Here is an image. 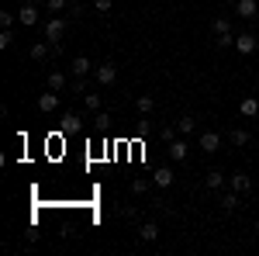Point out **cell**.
<instances>
[{
    "label": "cell",
    "mask_w": 259,
    "mask_h": 256,
    "mask_svg": "<svg viewBox=\"0 0 259 256\" xmlns=\"http://www.w3.org/2000/svg\"><path fill=\"white\" fill-rule=\"evenodd\" d=\"M177 135H180V128H159V138L166 142V145H169V142H173Z\"/></svg>",
    "instance_id": "obj_26"
},
{
    "label": "cell",
    "mask_w": 259,
    "mask_h": 256,
    "mask_svg": "<svg viewBox=\"0 0 259 256\" xmlns=\"http://www.w3.org/2000/svg\"><path fill=\"white\" fill-rule=\"evenodd\" d=\"M173 170H169V166H159V170H156V173H152V184H156V187H169V184H173Z\"/></svg>",
    "instance_id": "obj_13"
},
{
    "label": "cell",
    "mask_w": 259,
    "mask_h": 256,
    "mask_svg": "<svg viewBox=\"0 0 259 256\" xmlns=\"http://www.w3.org/2000/svg\"><path fill=\"white\" fill-rule=\"evenodd\" d=\"M228 187H232V191H239V194H245V191H252V180L239 170V173H232V177H228Z\"/></svg>",
    "instance_id": "obj_8"
},
{
    "label": "cell",
    "mask_w": 259,
    "mask_h": 256,
    "mask_svg": "<svg viewBox=\"0 0 259 256\" xmlns=\"http://www.w3.org/2000/svg\"><path fill=\"white\" fill-rule=\"evenodd\" d=\"M132 191H135V194H145V191H149V180H132Z\"/></svg>",
    "instance_id": "obj_27"
},
{
    "label": "cell",
    "mask_w": 259,
    "mask_h": 256,
    "mask_svg": "<svg viewBox=\"0 0 259 256\" xmlns=\"http://www.w3.org/2000/svg\"><path fill=\"white\" fill-rule=\"evenodd\" d=\"M135 107H139V115H152V111H156V100H152V97H139V100H135Z\"/></svg>",
    "instance_id": "obj_22"
},
{
    "label": "cell",
    "mask_w": 259,
    "mask_h": 256,
    "mask_svg": "<svg viewBox=\"0 0 259 256\" xmlns=\"http://www.w3.org/2000/svg\"><path fill=\"white\" fill-rule=\"evenodd\" d=\"M62 35H66V21H62V18H49V21H45V42L59 45Z\"/></svg>",
    "instance_id": "obj_2"
},
{
    "label": "cell",
    "mask_w": 259,
    "mask_h": 256,
    "mask_svg": "<svg viewBox=\"0 0 259 256\" xmlns=\"http://www.w3.org/2000/svg\"><path fill=\"white\" fill-rule=\"evenodd\" d=\"M204 184H207V191H221V187H225V173H221V170H211V173L204 177Z\"/></svg>",
    "instance_id": "obj_17"
},
{
    "label": "cell",
    "mask_w": 259,
    "mask_h": 256,
    "mask_svg": "<svg viewBox=\"0 0 259 256\" xmlns=\"http://www.w3.org/2000/svg\"><path fill=\"white\" fill-rule=\"evenodd\" d=\"M239 111H242V118H259V100L256 97H242Z\"/></svg>",
    "instance_id": "obj_12"
},
{
    "label": "cell",
    "mask_w": 259,
    "mask_h": 256,
    "mask_svg": "<svg viewBox=\"0 0 259 256\" xmlns=\"http://www.w3.org/2000/svg\"><path fill=\"white\" fill-rule=\"evenodd\" d=\"M14 45V28H4L0 31V49H11Z\"/></svg>",
    "instance_id": "obj_23"
},
{
    "label": "cell",
    "mask_w": 259,
    "mask_h": 256,
    "mask_svg": "<svg viewBox=\"0 0 259 256\" xmlns=\"http://www.w3.org/2000/svg\"><path fill=\"white\" fill-rule=\"evenodd\" d=\"M111 4H114V0H94V11H100V14H107V11H111Z\"/></svg>",
    "instance_id": "obj_30"
},
{
    "label": "cell",
    "mask_w": 259,
    "mask_h": 256,
    "mask_svg": "<svg viewBox=\"0 0 259 256\" xmlns=\"http://www.w3.org/2000/svg\"><path fill=\"white\" fill-rule=\"evenodd\" d=\"M45 7H49L52 14H59V11H66V7H69V0H45Z\"/></svg>",
    "instance_id": "obj_24"
},
{
    "label": "cell",
    "mask_w": 259,
    "mask_h": 256,
    "mask_svg": "<svg viewBox=\"0 0 259 256\" xmlns=\"http://www.w3.org/2000/svg\"><path fill=\"white\" fill-rule=\"evenodd\" d=\"M90 69H94V62L87 59V56H76V59H73V77H87Z\"/></svg>",
    "instance_id": "obj_16"
},
{
    "label": "cell",
    "mask_w": 259,
    "mask_h": 256,
    "mask_svg": "<svg viewBox=\"0 0 259 256\" xmlns=\"http://www.w3.org/2000/svg\"><path fill=\"white\" fill-rule=\"evenodd\" d=\"M256 11H259L256 0H239V4H235V14H239V18H256Z\"/></svg>",
    "instance_id": "obj_14"
},
{
    "label": "cell",
    "mask_w": 259,
    "mask_h": 256,
    "mask_svg": "<svg viewBox=\"0 0 259 256\" xmlns=\"http://www.w3.org/2000/svg\"><path fill=\"white\" fill-rule=\"evenodd\" d=\"M94 77H97L100 87H111V83L118 80V66H114V62H104V66H97V69H94Z\"/></svg>",
    "instance_id": "obj_3"
},
{
    "label": "cell",
    "mask_w": 259,
    "mask_h": 256,
    "mask_svg": "<svg viewBox=\"0 0 259 256\" xmlns=\"http://www.w3.org/2000/svg\"><path fill=\"white\" fill-rule=\"evenodd\" d=\"M49 56H56V45H52V42H35V45H31V59L35 62L49 59Z\"/></svg>",
    "instance_id": "obj_6"
},
{
    "label": "cell",
    "mask_w": 259,
    "mask_h": 256,
    "mask_svg": "<svg viewBox=\"0 0 259 256\" xmlns=\"http://www.w3.org/2000/svg\"><path fill=\"white\" fill-rule=\"evenodd\" d=\"M56 107H59V94H56V90H52V94H41V97H38V111L52 115Z\"/></svg>",
    "instance_id": "obj_11"
},
{
    "label": "cell",
    "mask_w": 259,
    "mask_h": 256,
    "mask_svg": "<svg viewBox=\"0 0 259 256\" xmlns=\"http://www.w3.org/2000/svg\"><path fill=\"white\" fill-rule=\"evenodd\" d=\"M139 239L142 242H156V239H159V225H156V222H142L139 225Z\"/></svg>",
    "instance_id": "obj_9"
},
{
    "label": "cell",
    "mask_w": 259,
    "mask_h": 256,
    "mask_svg": "<svg viewBox=\"0 0 259 256\" xmlns=\"http://www.w3.org/2000/svg\"><path fill=\"white\" fill-rule=\"evenodd\" d=\"M256 49H259V35H252V31L235 35V52H239V56H252Z\"/></svg>",
    "instance_id": "obj_1"
},
{
    "label": "cell",
    "mask_w": 259,
    "mask_h": 256,
    "mask_svg": "<svg viewBox=\"0 0 259 256\" xmlns=\"http://www.w3.org/2000/svg\"><path fill=\"white\" fill-rule=\"evenodd\" d=\"M66 83H69L66 73H59V69H52V73H49V90H56V94H59V90H66Z\"/></svg>",
    "instance_id": "obj_15"
},
{
    "label": "cell",
    "mask_w": 259,
    "mask_h": 256,
    "mask_svg": "<svg viewBox=\"0 0 259 256\" xmlns=\"http://www.w3.org/2000/svg\"><path fill=\"white\" fill-rule=\"evenodd\" d=\"M221 208H225V211H235V208H239V191L228 187V191L221 194Z\"/></svg>",
    "instance_id": "obj_18"
},
{
    "label": "cell",
    "mask_w": 259,
    "mask_h": 256,
    "mask_svg": "<svg viewBox=\"0 0 259 256\" xmlns=\"http://www.w3.org/2000/svg\"><path fill=\"white\" fill-rule=\"evenodd\" d=\"M180 135H190V132H197V118H190V115H183V118L177 121Z\"/></svg>",
    "instance_id": "obj_19"
},
{
    "label": "cell",
    "mask_w": 259,
    "mask_h": 256,
    "mask_svg": "<svg viewBox=\"0 0 259 256\" xmlns=\"http://www.w3.org/2000/svg\"><path fill=\"white\" fill-rule=\"evenodd\" d=\"M135 215H139V211H135V204H132V208H121V218H128V222H135Z\"/></svg>",
    "instance_id": "obj_31"
},
{
    "label": "cell",
    "mask_w": 259,
    "mask_h": 256,
    "mask_svg": "<svg viewBox=\"0 0 259 256\" xmlns=\"http://www.w3.org/2000/svg\"><path fill=\"white\" fill-rule=\"evenodd\" d=\"M87 107L90 111H100V94H87Z\"/></svg>",
    "instance_id": "obj_29"
},
{
    "label": "cell",
    "mask_w": 259,
    "mask_h": 256,
    "mask_svg": "<svg viewBox=\"0 0 259 256\" xmlns=\"http://www.w3.org/2000/svg\"><path fill=\"white\" fill-rule=\"evenodd\" d=\"M221 45V49H228V45H232V49H235V35H218V39H214Z\"/></svg>",
    "instance_id": "obj_28"
},
{
    "label": "cell",
    "mask_w": 259,
    "mask_h": 256,
    "mask_svg": "<svg viewBox=\"0 0 259 256\" xmlns=\"http://www.w3.org/2000/svg\"><path fill=\"white\" fill-rule=\"evenodd\" d=\"M249 138H252V135H249L245 128H235V132L228 135V142H232V145H239V149H242V145H249Z\"/></svg>",
    "instance_id": "obj_20"
},
{
    "label": "cell",
    "mask_w": 259,
    "mask_h": 256,
    "mask_svg": "<svg viewBox=\"0 0 259 256\" xmlns=\"http://www.w3.org/2000/svg\"><path fill=\"white\" fill-rule=\"evenodd\" d=\"M211 31H214V35H232V24H228V18H214V21H211Z\"/></svg>",
    "instance_id": "obj_21"
},
{
    "label": "cell",
    "mask_w": 259,
    "mask_h": 256,
    "mask_svg": "<svg viewBox=\"0 0 259 256\" xmlns=\"http://www.w3.org/2000/svg\"><path fill=\"white\" fill-rule=\"evenodd\" d=\"M197 145L204 149V153H218V149H221V135H218V132H200Z\"/></svg>",
    "instance_id": "obj_5"
},
{
    "label": "cell",
    "mask_w": 259,
    "mask_h": 256,
    "mask_svg": "<svg viewBox=\"0 0 259 256\" xmlns=\"http://www.w3.org/2000/svg\"><path fill=\"white\" fill-rule=\"evenodd\" d=\"M166 153H169V159H173V163H183V159H187V142H183V138H173Z\"/></svg>",
    "instance_id": "obj_10"
},
{
    "label": "cell",
    "mask_w": 259,
    "mask_h": 256,
    "mask_svg": "<svg viewBox=\"0 0 259 256\" xmlns=\"http://www.w3.org/2000/svg\"><path fill=\"white\" fill-rule=\"evenodd\" d=\"M14 21H18V14H11V11H0V28H14Z\"/></svg>",
    "instance_id": "obj_25"
},
{
    "label": "cell",
    "mask_w": 259,
    "mask_h": 256,
    "mask_svg": "<svg viewBox=\"0 0 259 256\" xmlns=\"http://www.w3.org/2000/svg\"><path fill=\"white\" fill-rule=\"evenodd\" d=\"M80 128H83V118L76 111H66V115H62V132H66V135H73V132H80Z\"/></svg>",
    "instance_id": "obj_7"
},
{
    "label": "cell",
    "mask_w": 259,
    "mask_h": 256,
    "mask_svg": "<svg viewBox=\"0 0 259 256\" xmlns=\"http://www.w3.org/2000/svg\"><path fill=\"white\" fill-rule=\"evenodd\" d=\"M18 21H21V28H35L38 24V4H24L18 11Z\"/></svg>",
    "instance_id": "obj_4"
}]
</instances>
